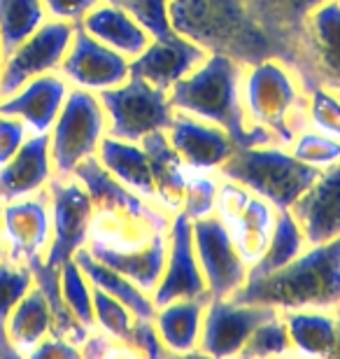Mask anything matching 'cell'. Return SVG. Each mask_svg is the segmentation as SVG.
Returning <instances> with one entry per match:
<instances>
[{
	"instance_id": "e0dca14e",
	"label": "cell",
	"mask_w": 340,
	"mask_h": 359,
	"mask_svg": "<svg viewBox=\"0 0 340 359\" xmlns=\"http://www.w3.org/2000/svg\"><path fill=\"white\" fill-rule=\"evenodd\" d=\"M308 245H320L340 236V161L324 168L306 194L289 208Z\"/></svg>"
},
{
	"instance_id": "836d02e7",
	"label": "cell",
	"mask_w": 340,
	"mask_h": 359,
	"mask_svg": "<svg viewBox=\"0 0 340 359\" xmlns=\"http://www.w3.org/2000/svg\"><path fill=\"white\" fill-rule=\"evenodd\" d=\"M35 280L26 264L10 259L0 262V359H17V350L7 339V320L19 306V301L33 290Z\"/></svg>"
},
{
	"instance_id": "8992f818",
	"label": "cell",
	"mask_w": 340,
	"mask_h": 359,
	"mask_svg": "<svg viewBox=\"0 0 340 359\" xmlns=\"http://www.w3.org/2000/svg\"><path fill=\"white\" fill-rule=\"evenodd\" d=\"M287 66L308 93L340 89V0H324L306 19Z\"/></svg>"
},
{
	"instance_id": "277c9868",
	"label": "cell",
	"mask_w": 340,
	"mask_h": 359,
	"mask_svg": "<svg viewBox=\"0 0 340 359\" xmlns=\"http://www.w3.org/2000/svg\"><path fill=\"white\" fill-rule=\"evenodd\" d=\"M240 96L250 126L268 131L280 147H289L310 126L308 91L278 56L245 66Z\"/></svg>"
},
{
	"instance_id": "ee69618b",
	"label": "cell",
	"mask_w": 340,
	"mask_h": 359,
	"mask_svg": "<svg viewBox=\"0 0 340 359\" xmlns=\"http://www.w3.org/2000/svg\"><path fill=\"white\" fill-rule=\"evenodd\" d=\"M186 201V215L189 219L205 217L208 210H212V201H215V184L210 180H193L189 184V191H184Z\"/></svg>"
},
{
	"instance_id": "5b68a950",
	"label": "cell",
	"mask_w": 340,
	"mask_h": 359,
	"mask_svg": "<svg viewBox=\"0 0 340 359\" xmlns=\"http://www.w3.org/2000/svg\"><path fill=\"white\" fill-rule=\"evenodd\" d=\"M219 170L226 180L247 187L278 210H289L322 173L280 145L236 147Z\"/></svg>"
},
{
	"instance_id": "60d3db41",
	"label": "cell",
	"mask_w": 340,
	"mask_h": 359,
	"mask_svg": "<svg viewBox=\"0 0 340 359\" xmlns=\"http://www.w3.org/2000/svg\"><path fill=\"white\" fill-rule=\"evenodd\" d=\"M128 346L135 348V353H142L147 357H163L168 355V348L163 346L161 336L156 332L154 320L135 318L131 336H128Z\"/></svg>"
},
{
	"instance_id": "ac0fdd59",
	"label": "cell",
	"mask_w": 340,
	"mask_h": 359,
	"mask_svg": "<svg viewBox=\"0 0 340 359\" xmlns=\"http://www.w3.org/2000/svg\"><path fill=\"white\" fill-rule=\"evenodd\" d=\"M70 84L59 73L40 75L26 82L19 91L0 100V112L19 117L31 133H49L63 110Z\"/></svg>"
},
{
	"instance_id": "4316f807",
	"label": "cell",
	"mask_w": 340,
	"mask_h": 359,
	"mask_svg": "<svg viewBox=\"0 0 340 359\" xmlns=\"http://www.w3.org/2000/svg\"><path fill=\"white\" fill-rule=\"evenodd\" d=\"M49 334H52V311L45 294L33 285V290L19 301L7 320V339L17 355L24 357L31 355Z\"/></svg>"
},
{
	"instance_id": "d590c367",
	"label": "cell",
	"mask_w": 340,
	"mask_h": 359,
	"mask_svg": "<svg viewBox=\"0 0 340 359\" xmlns=\"http://www.w3.org/2000/svg\"><path fill=\"white\" fill-rule=\"evenodd\" d=\"M93 318H96V325L105 336L128 346V336H131L135 315L121 301L105 294L103 290H98V287H93Z\"/></svg>"
},
{
	"instance_id": "603a6c76",
	"label": "cell",
	"mask_w": 340,
	"mask_h": 359,
	"mask_svg": "<svg viewBox=\"0 0 340 359\" xmlns=\"http://www.w3.org/2000/svg\"><path fill=\"white\" fill-rule=\"evenodd\" d=\"M89 252L96 257L98 262L107 264L110 269L119 271L121 276L133 280L140 290L149 292V290H156L158 280H161L165 257H168V245L163 243L161 236H156L149 248L126 252V250L110 248L100 241H93Z\"/></svg>"
},
{
	"instance_id": "484cf974",
	"label": "cell",
	"mask_w": 340,
	"mask_h": 359,
	"mask_svg": "<svg viewBox=\"0 0 340 359\" xmlns=\"http://www.w3.org/2000/svg\"><path fill=\"white\" fill-rule=\"evenodd\" d=\"M75 262L79 264V269L84 271V276L89 278V283L93 287H98V290H103L105 294H110V297L121 301L135 318L154 320V315H156L154 299H149L147 294H144V290H140L133 280L121 276L119 271L110 269L107 264L98 262L86 245L79 248L75 252Z\"/></svg>"
},
{
	"instance_id": "f546056e",
	"label": "cell",
	"mask_w": 340,
	"mask_h": 359,
	"mask_svg": "<svg viewBox=\"0 0 340 359\" xmlns=\"http://www.w3.org/2000/svg\"><path fill=\"white\" fill-rule=\"evenodd\" d=\"M292 346L313 357H334L336 315L334 311H287L282 313Z\"/></svg>"
},
{
	"instance_id": "d6986e66",
	"label": "cell",
	"mask_w": 340,
	"mask_h": 359,
	"mask_svg": "<svg viewBox=\"0 0 340 359\" xmlns=\"http://www.w3.org/2000/svg\"><path fill=\"white\" fill-rule=\"evenodd\" d=\"M165 135L179 159L193 168H219L236 152V142L224 128L182 112L172 114Z\"/></svg>"
},
{
	"instance_id": "7402d4cb",
	"label": "cell",
	"mask_w": 340,
	"mask_h": 359,
	"mask_svg": "<svg viewBox=\"0 0 340 359\" xmlns=\"http://www.w3.org/2000/svg\"><path fill=\"white\" fill-rule=\"evenodd\" d=\"M79 26L84 28L91 38L103 42L114 52L124 54L126 59H135L144 52V47L149 45V33L137 24V21L128 14L126 7L110 5V3H98L86 17L79 21Z\"/></svg>"
},
{
	"instance_id": "ba28073f",
	"label": "cell",
	"mask_w": 340,
	"mask_h": 359,
	"mask_svg": "<svg viewBox=\"0 0 340 359\" xmlns=\"http://www.w3.org/2000/svg\"><path fill=\"white\" fill-rule=\"evenodd\" d=\"M98 98L107 117V135L128 142H140L154 131H168L175 114L168 91L151 87L137 75L119 87L100 91Z\"/></svg>"
},
{
	"instance_id": "7dc6e473",
	"label": "cell",
	"mask_w": 340,
	"mask_h": 359,
	"mask_svg": "<svg viewBox=\"0 0 340 359\" xmlns=\"http://www.w3.org/2000/svg\"><path fill=\"white\" fill-rule=\"evenodd\" d=\"M5 259V241H3V229H0V262Z\"/></svg>"
},
{
	"instance_id": "b9f144b4",
	"label": "cell",
	"mask_w": 340,
	"mask_h": 359,
	"mask_svg": "<svg viewBox=\"0 0 340 359\" xmlns=\"http://www.w3.org/2000/svg\"><path fill=\"white\" fill-rule=\"evenodd\" d=\"M28 135H31V131L19 117L0 112V166L19 152Z\"/></svg>"
},
{
	"instance_id": "83f0119b",
	"label": "cell",
	"mask_w": 340,
	"mask_h": 359,
	"mask_svg": "<svg viewBox=\"0 0 340 359\" xmlns=\"http://www.w3.org/2000/svg\"><path fill=\"white\" fill-rule=\"evenodd\" d=\"M72 177L84 187L86 194L91 196L93 205L107 208V210H124V212H142L144 208L140 198L133 196L131 189L126 184H121L110 170H107L96 154L86 156L84 161H79Z\"/></svg>"
},
{
	"instance_id": "4fadbf2b",
	"label": "cell",
	"mask_w": 340,
	"mask_h": 359,
	"mask_svg": "<svg viewBox=\"0 0 340 359\" xmlns=\"http://www.w3.org/2000/svg\"><path fill=\"white\" fill-rule=\"evenodd\" d=\"M59 75L72 89H84L100 93L124 84L131 77V59L114 52L103 42L91 38L82 26L77 24L75 38L63 59Z\"/></svg>"
},
{
	"instance_id": "ffe728a7",
	"label": "cell",
	"mask_w": 340,
	"mask_h": 359,
	"mask_svg": "<svg viewBox=\"0 0 340 359\" xmlns=\"http://www.w3.org/2000/svg\"><path fill=\"white\" fill-rule=\"evenodd\" d=\"M52 177L49 133H31L19 152L0 166V205L42 191Z\"/></svg>"
},
{
	"instance_id": "7bdbcfd3",
	"label": "cell",
	"mask_w": 340,
	"mask_h": 359,
	"mask_svg": "<svg viewBox=\"0 0 340 359\" xmlns=\"http://www.w3.org/2000/svg\"><path fill=\"white\" fill-rule=\"evenodd\" d=\"M100 0H42L49 19L70 21V24H79Z\"/></svg>"
},
{
	"instance_id": "3957f363",
	"label": "cell",
	"mask_w": 340,
	"mask_h": 359,
	"mask_svg": "<svg viewBox=\"0 0 340 359\" xmlns=\"http://www.w3.org/2000/svg\"><path fill=\"white\" fill-rule=\"evenodd\" d=\"M170 24L208 54L231 56L243 66L278 56L243 0H170Z\"/></svg>"
},
{
	"instance_id": "d6a6232c",
	"label": "cell",
	"mask_w": 340,
	"mask_h": 359,
	"mask_svg": "<svg viewBox=\"0 0 340 359\" xmlns=\"http://www.w3.org/2000/svg\"><path fill=\"white\" fill-rule=\"evenodd\" d=\"M47 10L42 0H0V47L10 56L45 24Z\"/></svg>"
},
{
	"instance_id": "cb8c5ba5",
	"label": "cell",
	"mask_w": 340,
	"mask_h": 359,
	"mask_svg": "<svg viewBox=\"0 0 340 359\" xmlns=\"http://www.w3.org/2000/svg\"><path fill=\"white\" fill-rule=\"evenodd\" d=\"M96 156L128 189L140 191L142 196L156 198V182L154 173H151V163L140 142H128L105 135Z\"/></svg>"
},
{
	"instance_id": "5bb4252c",
	"label": "cell",
	"mask_w": 340,
	"mask_h": 359,
	"mask_svg": "<svg viewBox=\"0 0 340 359\" xmlns=\"http://www.w3.org/2000/svg\"><path fill=\"white\" fill-rule=\"evenodd\" d=\"M278 313V308L264 304H240V301L233 299H210L198 341L200 353L215 357L240 355L250 334L261 322L271 320Z\"/></svg>"
},
{
	"instance_id": "681fc988",
	"label": "cell",
	"mask_w": 340,
	"mask_h": 359,
	"mask_svg": "<svg viewBox=\"0 0 340 359\" xmlns=\"http://www.w3.org/2000/svg\"><path fill=\"white\" fill-rule=\"evenodd\" d=\"M3 63H5V54H3V47H0V73H3Z\"/></svg>"
},
{
	"instance_id": "f35d334b",
	"label": "cell",
	"mask_w": 340,
	"mask_h": 359,
	"mask_svg": "<svg viewBox=\"0 0 340 359\" xmlns=\"http://www.w3.org/2000/svg\"><path fill=\"white\" fill-rule=\"evenodd\" d=\"M310 128L340 140V96L334 89H313L308 93Z\"/></svg>"
},
{
	"instance_id": "44dd1931",
	"label": "cell",
	"mask_w": 340,
	"mask_h": 359,
	"mask_svg": "<svg viewBox=\"0 0 340 359\" xmlns=\"http://www.w3.org/2000/svg\"><path fill=\"white\" fill-rule=\"evenodd\" d=\"M252 19L268 35L275 54L282 61H289L306 19L324 0H243Z\"/></svg>"
},
{
	"instance_id": "f1b7e54d",
	"label": "cell",
	"mask_w": 340,
	"mask_h": 359,
	"mask_svg": "<svg viewBox=\"0 0 340 359\" xmlns=\"http://www.w3.org/2000/svg\"><path fill=\"white\" fill-rule=\"evenodd\" d=\"M26 266L31 269L35 287L45 294L49 311H52V334L61 336V339H66L82 348V343L86 341V336H89L91 329H86L82 322L72 315L66 299H63L61 269H54V266H49V264H45V257H38V259L28 262Z\"/></svg>"
},
{
	"instance_id": "bcb514c9",
	"label": "cell",
	"mask_w": 340,
	"mask_h": 359,
	"mask_svg": "<svg viewBox=\"0 0 340 359\" xmlns=\"http://www.w3.org/2000/svg\"><path fill=\"white\" fill-rule=\"evenodd\" d=\"M334 315H336V350H334V357H340V304L334 308Z\"/></svg>"
},
{
	"instance_id": "7c38bea8",
	"label": "cell",
	"mask_w": 340,
	"mask_h": 359,
	"mask_svg": "<svg viewBox=\"0 0 340 359\" xmlns=\"http://www.w3.org/2000/svg\"><path fill=\"white\" fill-rule=\"evenodd\" d=\"M5 259L28 264L45 257L52 243V201L47 187L33 196L0 205Z\"/></svg>"
},
{
	"instance_id": "30bf717a",
	"label": "cell",
	"mask_w": 340,
	"mask_h": 359,
	"mask_svg": "<svg viewBox=\"0 0 340 359\" xmlns=\"http://www.w3.org/2000/svg\"><path fill=\"white\" fill-rule=\"evenodd\" d=\"M47 191L52 201V243L45 255V264L61 269L89 241L96 205L72 175H54L49 180Z\"/></svg>"
},
{
	"instance_id": "8d00e7d4",
	"label": "cell",
	"mask_w": 340,
	"mask_h": 359,
	"mask_svg": "<svg viewBox=\"0 0 340 359\" xmlns=\"http://www.w3.org/2000/svg\"><path fill=\"white\" fill-rule=\"evenodd\" d=\"M287 149L296 159H301L303 163H308V166H313L317 170H324L340 161V140L315 131L310 126L296 135L294 142Z\"/></svg>"
},
{
	"instance_id": "9a60e30c",
	"label": "cell",
	"mask_w": 340,
	"mask_h": 359,
	"mask_svg": "<svg viewBox=\"0 0 340 359\" xmlns=\"http://www.w3.org/2000/svg\"><path fill=\"white\" fill-rule=\"evenodd\" d=\"M182 299H210L205 276L193 248L191 219L186 212H179L170 226L168 257L154 292V304L158 308Z\"/></svg>"
},
{
	"instance_id": "e575fe53",
	"label": "cell",
	"mask_w": 340,
	"mask_h": 359,
	"mask_svg": "<svg viewBox=\"0 0 340 359\" xmlns=\"http://www.w3.org/2000/svg\"><path fill=\"white\" fill-rule=\"evenodd\" d=\"M61 294L72 315L86 329L96 327V318H93V285L84 276V271L79 269L75 257L61 266Z\"/></svg>"
},
{
	"instance_id": "52a82bcc",
	"label": "cell",
	"mask_w": 340,
	"mask_h": 359,
	"mask_svg": "<svg viewBox=\"0 0 340 359\" xmlns=\"http://www.w3.org/2000/svg\"><path fill=\"white\" fill-rule=\"evenodd\" d=\"M107 135V117L98 93L70 89L63 110L49 131L54 175L68 177L79 161L98 152Z\"/></svg>"
},
{
	"instance_id": "9c48e42d",
	"label": "cell",
	"mask_w": 340,
	"mask_h": 359,
	"mask_svg": "<svg viewBox=\"0 0 340 359\" xmlns=\"http://www.w3.org/2000/svg\"><path fill=\"white\" fill-rule=\"evenodd\" d=\"M75 31L77 24L47 19L31 38L21 42L10 56H5L3 73H0V100L12 96L35 77L59 73Z\"/></svg>"
},
{
	"instance_id": "8fae6325",
	"label": "cell",
	"mask_w": 340,
	"mask_h": 359,
	"mask_svg": "<svg viewBox=\"0 0 340 359\" xmlns=\"http://www.w3.org/2000/svg\"><path fill=\"white\" fill-rule=\"evenodd\" d=\"M193 248L205 276L210 299H231L247 283L250 271L236 248L233 236L217 217H198L191 222Z\"/></svg>"
},
{
	"instance_id": "2e32d148",
	"label": "cell",
	"mask_w": 340,
	"mask_h": 359,
	"mask_svg": "<svg viewBox=\"0 0 340 359\" xmlns=\"http://www.w3.org/2000/svg\"><path fill=\"white\" fill-rule=\"evenodd\" d=\"M208 52L184 35L170 33L165 38H151L140 56L131 61V75L142 77L151 87L170 91L193 68L205 61Z\"/></svg>"
},
{
	"instance_id": "c3c4849f",
	"label": "cell",
	"mask_w": 340,
	"mask_h": 359,
	"mask_svg": "<svg viewBox=\"0 0 340 359\" xmlns=\"http://www.w3.org/2000/svg\"><path fill=\"white\" fill-rule=\"evenodd\" d=\"M100 3H110V5H124L126 0H100Z\"/></svg>"
},
{
	"instance_id": "f907efd6",
	"label": "cell",
	"mask_w": 340,
	"mask_h": 359,
	"mask_svg": "<svg viewBox=\"0 0 340 359\" xmlns=\"http://www.w3.org/2000/svg\"><path fill=\"white\" fill-rule=\"evenodd\" d=\"M338 96H340V89H338Z\"/></svg>"
},
{
	"instance_id": "ab89813d",
	"label": "cell",
	"mask_w": 340,
	"mask_h": 359,
	"mask_svg": "<svg viewBox=\"0 0 340 359\" xmlns=\"http://www.w3.org/2000/svg\"><path fill=\"white\" fill-rule=\"evenodd\" d=\"M121 7H126L149 38H165L175 33L170 24V0H126Z\"/></svg>"
},
{
	"instance_id": "6da1fadb",
	"label": "cell",
	"mask_w": 340,
	"mask_h": 359,
	"mask_svg": "<svg viewBox=\"0 0 340 359\" xmlns=\"http://www.w3.org/2000/svg\"><path fill=\"white\" fill-rule=\"evenodd\" d=\"M243 70V63L231 56L208 54L200 66L168 91L172 110L224 128L236 147L278 145L268 131L250 126L245 117L240 96Z\"/></svg>"
},
{
	"instance_id": "74e56055",
	"label": "cell",
	"mask_w": 340,
	"mask_h": 359,
	"mask_svg": "<svg viewBox=\"0 0 340 359\" xmlns=\"http://www.w3.org/2000/svg\"><path fill=\"white\" fill-rule=\"evenodd\" d=\"M289 332L285 315L278 313L271 320L261 322L254 332L250 334V339L245 341L240 355L245 357H266V355H285L289 353Z\"/></svg>"
},
{
	"instance_id": "1f68e13d",
	"label": "cell",
	"mask_w": 340,
	"mask_h": 359,
	"mask_svg": "<svg viewBox=\"0 0 340 359\" xmlns=\"http://www.w3.org/2000/svg\"><path fill=\"white\" fill-rule=\"evenodd\" d=\"M306 245H308V241L301 231L299 222L294 219L292 210H278L268 245H266L261 259L250 269L247 278H261L282 266H287L289 262H294L296 257L303 252Z\"/></svg>"
},
{
	"instance_id": "7a4b0ae2",
	"label": "cell",
	"mask_w": 340,
	"mask_h": 359,
	"mask_svg": "<svg viewBox=\"0 0 340 359\" xmlns=\"http://www.w3.org/2000/svg\"><path fill=\"white\" fill-rule=\"evenodd\" d=\"M233 301L287 311H334L340 304V236L310 245L287 266L261 278H247Z\"/></svg>"
},
{
	"instance_id": "d4e9b609",
	"label": "cell",
	"mask_w": 340,
	"mask_h": 359,
	"mask_svg": "<svg viewBox=\"0 0 340 359\" xmlns=\"http://www.w3.org/2000/svg\"><path fill=\"white\" fill-rule=\"evenodd\" d=\"M208 301L210 299H182L156 308L154 325L168 353H191V350H196Z\"/></svg>"
},
{
	"instance_id": "4dcf8cb0",
	"label": "cell",
	"mask_w": 340,
	"mask_h": 359,
	"mask_svg": "<svg viewBox=\"0 0 340 359\" xmlns=\"http://www.w3.org/2000/svg\"><path fill=\"white\" fill-rule=\"evenodd\" d=\"M140 145L144 147V152L149 156L151 163V173H154L156 182V198L163 201L165 205L175 208L184 201V177L179 170V154L172 149L168 135L165 131H154L149 135H144L140 140Z\"/></svg>"
},
{
	"instance_id": "f6af8a7d",
	"label": "cell",
	"mask_w": 340,
	"mask_h": 359,
	"mask_svg": "<svg viewBox=\"0 0 340 359\" xmlns=\"http://www.w3.org/2000/svg\"><path fill=\"white\" fill-rule=\"evenodd\" d=\"M28 357H33V359H75V357H82V348L66 339H61V336H56V334H49Z\"/></svg>"
}]
</instances>
